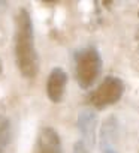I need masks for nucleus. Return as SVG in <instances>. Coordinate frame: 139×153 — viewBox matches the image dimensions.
Segmentation results:
<instances>
[{
  "label": "nucleus",
  "mask_w": 139,
  "mask_h": 153,
  "mask_svg": "<svg viewBox=\"0 0 139 153\" xmlns=\"http://www.w3.org/2000/svg\"><path fill=\"white\" fill-rule=\"evenodd\" d=\"M66 84H67V74L61 68H52L48 75V80H46L48 99L54 104L61 102L64 98Z\"/></svg>",
  "instance_id": "nucleus-5"
},
{
  "label": "nucleus",
  "mask_w": 139,
  "mask_h": 153,
  "mask_svg": "<svg viewBox=\"0 0 139 153\" xmlns=\"http://www.w3.org/2000/svg\"><path fill=\"white\" fill-rule=\"evenodd\" d=\"M33 153H63L58 132L51 126H43L38 132Z\"/></svg>",
  "instance_id": "nucleus-4"
},
{
  "label": "nucleus",
  "mask_w": 139,
  "mask_h": 153,
  "mask_svg": "<svg viewBox=\"0 0 139 153\" xmlns=\"http://www.w3.org/2000/svg\"><path fill=\"white\" fill-rule=\"evenodd\" d=\"M136 39L139 41V29H138V32H136Z\"/></svg>",
  "instance_id": "nucleus-10"
},
{
  "label": "nucleus",
  "mask_w": 139,
  "mask_h": 153,
  "mask_svg": "<svg viewBox=\"0 0 139 153\" xmlns=\"http://www.w3.org/2000/svg\"><path fill=\"white\" fill-rule=\"evenodd\" d=\"M138 15H139V12H138Z\"/></svg>",
  "instance_id": "nucleus-12"
},
{
  "label": "nucleus",
  "mask_w": 139,
  "mask_h": 153,
  "mask_svg": "<svg viewBox=\"0 0 139 153\" xmlns=\"http://www.w3.org/2000/svg\"><path fill=\"white\" fill-rule=\"evenodd\" d=\"M11 141V122L8 117L0 116V153H5Z\"/></svg>",
  "instance_id": "nucleus-7"
},
{
  "label": "nucleus",
  "mask_w": 139,
  "mask_h": 153,
  "mask_svg": "<svg viewBox=\"0 0 139 153\" xmlns=\"http://www.w3.org/2000/svg\"><path fill=\"white\" fill-rule=\"evenodd\" d=\"M72 153H90L87 143H85L84 140L76 141V143L74 144V150H72Z\"/></svg>",
  "instance_id": "nucleus-8"
},
{
  "label": "nucleus",
  "mask_w": 139,
  "mask_h": 153,
  "mask_svg": "<svg viewBox=\"0 0 139 153\" xmlns=\"http://www.w3.org/2000/svg\"><path fill=\"white\" fill-rule=\"evenodd\" d=\"M75 76L81 89H90L102 72V57L94 47H85L75 53Z\"/></svg>",
  "instance_id": "nucleus-2"
},
{
  "label": "nucleus",
  "mask_w": 139,
  "mask_h": 153,
  "mask_svg": "<svg viewBox=\"0 0 139 153\" xmlns=\"http://www.w3.org/2000/svg\"><path fill=\"white\" fill-rule=\"evenodd\" d=\"M78 129L82 135V140L88 144H94L96 141V129H97V113L93 110H82L78 114Z\"/></svg>",
  "instance_id": "nucleus-6"
},
{
  "label": "nucleus",
  "mask_w": 139,
  "mask_h": 153,
  "mask_svg": "<svg viewBox=\"0 0 139 153\" xmlns=\"http://www.w3.org/2000/svg\"><path fill=\"white\" fill-rule=\"evenodd\" d=\"M102 152L103 153H118L111 144H102Z\"/></svg>",
  "instance_id": "nucleus-9"
},
{
  "label": "nucleus",
  "mask_w": 139,
  "mask_h": 153,
  "mask_svg": "<svg viewBox=\"0 0 139 153\" xmlns=\"http://www.w3.org/2000/svg\"><path fill=\"white\" fill-rule=\"evenodd\" d=\"M14 54L18 71L24 78H35L39 72V56L35 44V27L32 15L21 8L15 15Z\"/></svg>",
  "instance_id": "nucleus-1"
},
{
  "label": "nucleus",
  "mask_w": 139,
  "mask_h": 153,
  "mask_svg": "<svg viewBox=\"0 0 139 153\" xmlns=\"http://www.w3.org/2000/svg\"><path fill=\"white\" fill-rule=\"evenodd\" d=\"M0 74H2V60H0Z\"/></svg>",
  "instance_id": "nucleus-11"
},
{
  "label": "nucleus",
  "mask_w": 139,
  "mask_h": 153,
  "mask_svg": "<svg viewBox=\"0 0 139 153\" xmlns=\"http://www.w3.org/2000/svg\"><path fill=\"white\" fill-rule=\"evenodd\" d=\"M124 93V83L117 76H105L103 81L88 95V104L96 110H103L117 104Z\"/></svg>",
  "instance_id": "nucleus-3"
}]
</instances>
